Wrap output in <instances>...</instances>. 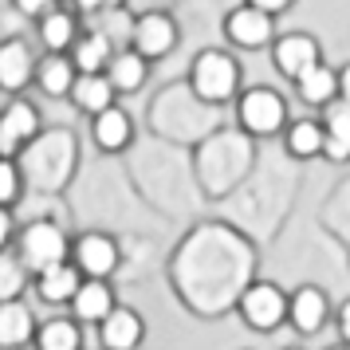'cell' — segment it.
I'll list each match as a JSON object with an SVG mask.
<instances>
[{"mask_svg": "<svg viewBox=\"0 0 350 350\" xmlns=\"http://www.w3.org/2000/svg\"><path fill=\"white\" fill-rule=\"evenodd\" d=\"M256 240L228 221H197L174 244L165 280L177 303L197 319H221L237 311L244 287L256 280Z\"/></svg>", "mask_w": 350, "mask_h": 350, "instance_id": "obj_1", "label": "cell"}, {"mask_svg": "<svg viewBox=\"0 0 350 350\" xmlns=\"http://www.w3.org/2000/svg\"><path fill=\"white\" fill-rule=\"evenodd\" d=\"M256 174V142L244 130H213L193 150V177L205 201H228Z\"/></svg>", "mask_w": 350, "mask_h": 350, "instance_id": "obj_2", "label": "cell"}, {"mask_svg": "<svg viewBox=\"0 0 350 350\" xmlns=\"http://www.w3.org/2000/svg\"><path fill=\"white\" fill-rule=\"evenodd\" d=\"M20 174L24 189L36 197H59L71 189L79 174V138L71 126H44V134L20 150Z\"/></svg>", "mask_w": 350, "mask_h": 350, "instance_id": "obj_3", "label": "cell"}, {"mask_svg": "<svg viewBox=\"0 0 350 350\" xmlns=\"http://www.w3.org/2000/svg\"><path fill=\"white\" fill-rule=\"evenodd\" d=\"M217 107H208V103H201V98L189 91V83L185 87H174V91H165V95L154 98V107H150V126H154V134L158 138H165V142L174 146H201L217 130Z\"/></svg>", "mask_w": 350, "mask_h": 350, "instance_id": "obj_4", "label": "cell"}, {"mask_svg": "<svg viewBox=\"0 0 350 350\" xmlns=\"http://www.w3.org/2000/svg\"><path fill=\"white\" fill-rule=\"evenodd\" d=\"M12 252L20 256V264L32 275H40V271L71 260V232L55 217H28V221H20L16 248Z\"/></svg>", "mask_w": 350, "mask_h": 350, "instance_id": "obj_5", "label": "cell"}, {"mask_svg": "<svg viewBox=\"0 0 350 350\" xmlns=\"http://www.w3.org/2000/svg\"><path fill=\"white\" fill-rule=\"evenodd\" d=\"M240 64H237V55H228L224 48H205V51H197L193 55V64H189V91L201 103H208V107H217L221 111L224 103H237L240 98Z\"/></svg>", "mask_w": 350, "mask_h": 350, "instance_id": "obj_6", "label": "cell"}, {"mask_svg": "<svg viewBox=\"0 0 350 350\" xmlns=\"http://www.w3.org/2000/svg\"><path fill=\"white\" fill-rule=\"evenodd\" d=\"M291 122L287 114V98L275 91V87H244L237 98V130H244L252 142H264V138H280Z\"/></svg>", "mask_w": 350, "mask_h": 350, "instance_id": "obj_7", "label": "cell"}, {"mask_svg": "<svg viewBox=\"0 0 350 350\" xmlns=\"http://www.w3.org/2000/svg\"><path fill=\"white\" fill-rule=\"evenodd\" d=\"M71 264L83 271V280H118L126 252L122 237H114L111 228H83L71 237Z\"/></svg>", "mask_w": 350, "mask_h": 350, "instance_id": "obj_8", "label": "cell"}, {"mask_svg": "<svg viewBox=\"0 0 350 350\" xmlns=\"http://www.w3.org/2000/svg\"><path fill=\"white\" fill-rule=\"evenodd\" d=\"M287 307H291V291L275 280H260L256 275L252 284L244 287V295L237 303L240 323L252 334H275L287 323Z\"/></svg>", "mask_w": 350, "mask_h": 350, "instance_id": "obj_9", "label": "cell"}, {"mask_svg": "<svg viewBox=\"0 0 350 350\" xmlns=\"http://www.w3.org/2000/svg\"><path fill=\"white\" fill-rule=\"evenodd\" d=\"M334 323V303L323 284H299L291 287V307H287V327L299 338H315Z\"/></svg>", "mask_w": 350, "mask_h": 350, "instance_id": "obj_10", "label": "cell"}, {"mask_svg": "<svg viewBox=\"0 0 350 350\" xmlns=\"http://www.w3.org/2000/svg\"><path fill=\"white\" fill-rule=\"evenodd\" d=\"M40 134H44V118L36 103L16 95L0 107V158H20V150L36 142Z\"/></svg>", "mask_w": 350, "mask_h": 350, "instance_id": "obj_11", "label": "cell"}, {"mask_svg": "<svg viewBox=\"0 0 350 350\" xmlns=\"http://www.w3.org/2000/svg\"><path fill=\"white\" fill-rule=\"evenodd\" d=\"M177 40H181V32H177V20L170 12H142V16H134L130 48L138 51L142 59H150V64L165 59L177 48Z\"/></svg>", "mask_w": 350, "mask_h": 350, "instance_id": "obj_12", "label": "cell"}, {"mask_svg": "<svg viewBox=\"0 0 350 350\" xmlns=\"http://www.w3.org/2000/svg\"><path fill=\"white\" fill-rule=\"evenodd\" d=\"M224 40L240 51H260L275 44V16L260 12L252 4H237L224 16Z\"/></svg>", "mask_w": 350, "mask_h": 350, "instance_id": "obj_13", "label": "cell"}, {"mask_svg": "<svg viewBox=\"0 0 350 350\" xmlns=\"http://www.w3.org/2000/svg\"><path fill=\"white\" fill-rule=\"evenodd\" d=\"M319 64H323V48H319L315 36H307V32L275 36V44H271V67H275L287 83L303 79V75Z\"/></svg>", "mask_w": 350, "mask_h": 350, "instance_id": "obj_14", "label": "cell"}, {"mask_svg": "<svg viewBox=\"0 0 350 350\" xmlns=\"http://www.w3.org/2000/svg\"><path fill=\"white\" fill-rule=\"evenodd\" d=\"M36 67L40 55L32 51V44L24 36H4L0 40V91L16 98L20 91H28L36 83Z\"/></svg>", "mask_w": 350, "mask_h": 350, "instance_id": "obj_15", "label": "cell"}, {"mask_svg": "<svg viewBox=\"0 0 350 350\" xmlns=\"http://www.w3.org/2000/svg\"><path fill=\"white\" fill-rule=\"evenodd\" d=\"M95 331H98V350H138L146 342V331L150 327H146V319L138 307L118 303L114 315H107Z\"/></svg>", "mask_w": 350, "mask_h": 350, "instance_id": "obj_16", "label": "cell"}, {"mask_svg": "<svg viewBox=\"0 0 350 350\" xmlns=\"http://www.w3.org/2000/svg\"><path fill=\"white\" fill-rule=\"evenodd\" d=\"M91 142H95L98 154L107 158H118L134 146V118H130L126 107H111L91 118Z\"/></svg>", "mask_w": 350, "mask_h": 350, "instance_id": "obj_17", "label": "cell"}, {"mask_svg": "<svg viewBox=\"0 0 350 350\" xmlns=\"http://www.w3.org/2000/svg\"><path fill=\"white\" fill-rule=\"evenodd\" d=\"M114 307H118V291H114L111 280H83L79 295L67 307V315L83 323V327H98L107 315H114Z\"/></svg>", "mask_w": 350, "mask_h": 350, "instance_id": "obj_18", "label": "cell"}, {"mask_svg": "<svg viewBox=\"0 0 350 350\" xmlns=\"http://www.w3.org/2000/svg\"><path fill=\"white\" fill-rule=\"evenodd\" d=\"M79 287H83V271L75 268L71 260L32 275V295L44 303V307H71V299L79 295Z\"/></svg>", "mask_w": 350, "mask_h": 350, "instance_id": "obj_19", "label": "cell"}, {"mask_svg": "<svg viewBox=\"0 0 350 350\" xmlns=\"http://www.w3.org/2000/svg\"><path fill=\"white\" fill-rule=\"evenodd\" d=\"M327 150V126L323 118H291L284 130V154L291 161H311V158H323Z\"/></svg>", "mask_w": 350, "mask_h": 350, "instance_id": "obj_20", "label": "cell"}, {"mask_svg": "<svg viewBox=\"0 0 350 350\" xmlns=\"http://www.w3.org/2000/svg\"><path fill=\"white\" fill-rule=\"evenodd\" d=\"M36 311L24 299L16 303H0V350H24L36 342Z\"/></svg>", "mask_w": 350, "mask_h": 350, "instance_id": "obj_21", "label": "cell"}, {"mask_svg": "<svg viewBox=\"0 0 350 350\" xmlns=\"http://www.w3.org/2000/svg\"><path fill=\"white\" fill-rule=\"evenodd\" d=\"M36 32H40V44H44L48 55H71V48L79 44L83 28H79V20H75V12L55 8V12H48L36 24Z\"/></svg>", "mask_w": 350, "mask_h": 350, "instance_id": "obj_22", "label": "cell"}, {"mask_svg": "<svg viewBox=\"0 0 350 350\" xmlns=\"http://www.w3.org/2000/svg\"><path fill=\"white\" fill-rule=\"evenodd\" d=\"M114 51H118V44H114L111 36L103 32V28H91V32H83L79 44L71 48V59L79 67V75H107Z\"/></svg>", "mask_w": 350, "mask_h": 350, "instance_id": "obj_23", "label": "cell"}, {"mask_svg": "<svg viewBox=\"0 0 350 350\" xmlns=\"http://www.w3.org/2000/svg\"><path fill=\"white\" fill-rule=\"evenodd\" d=\"M79 79V67L71 55H40L36 67V87L48 98H71V87Z\"/></svg>", "mask_w": 350, "mask_h": 350, "instance_id": "obj_24", "label": "cell"}, {"mask_svg": "<svg viewBox=\"0 0 350 350\" xmlns=\"http://www.w3.org/2000/svg\"><path fill=\"white\" fill-rule=\"evenodd\" d=\"M71 107L87 118H95V114L118 107V91L111 87L107 75H79L75 87H71Z\"/></svg>", "mask_w": 350, "mask_h": 350, "instance_id": "obj_25", "label": "cell"}, {"mask_svg": "<svg viewBox=\"0 0 350 350\" xmlns=\"http://www.w3.org/2000/svg\"><path fill=\"white\" fill-rule=\"evenodd\" d=\"M107 79L118 95H138L150 79V59H142L134 48H118L111 67H107Z\"/></svg>", "mask_w": 350, "mask_h": 350, "instance_id": "obj_26", "label": "cell"}, {"mask_svg": "<svg viewBox=\"0 0 350 350\" xmlns=\"http://www.w3.org/2000/svg\"><path fill=\"white\" fill-rule=\"evenodd\" d=\"M295 95L307 103V107H315V111H327L338 103V71L331 64H319L311 67L303 79H295Z\"/></svg>", "mask_w": 350, "mask_h": 350, "instance_id": "obj_27", "label": "cell"}, {"mask_svg": "<svg viewBox=\"0 0 350 350\" xmlns=\"http://www.w3.org/2000/svg\"><path fill=\"white\" fill-rule=\"evenodd\" d=\"M32 350H87L83 342V323H75L71 315H51L40 323Z\"/></svg>", "mask_w": 350, "mask_h": 350, "instance_id": "obj_28", "label": "cell"}, {"mask_svg": "<svg viewBox=\"0 0 350 350\" xmlns=\"http://www.w3.org/2000/svg\"><path fill=\"white\" fill-rule=\"evenodd\" d=\"M323 126H327V150L323 158L334 161V165H347L350 161V103H334L323 111Z\"/></svg>", "mask_w": 350, "mask_h": 350, "instance_id": "obj_29", "label": "cell"}, {"mask_svg": "<svg viewBox=\"0 0 350 350\" xmlns=\"http://www.w3.org/2000/svg\"><path fill=\"white\" fill-rule=\"evenodd\" d=\"M32 287V271L20 264L16 252H0V303L24 299V291Z\"/></svg>", "mask_w": 350, "mask_h": 350, "instance_id": "obj_30", "label": "cell"}, {"mask_svg": "<svg viewBox=\"0 0 350 350\" xmlns=\"http://www.w3.org/2000/svg\"><path fill=\"white\" fill-rule=\"evenodd\" d=\"M24 174H20L16 158H0V208H16L24 197Z\"/></svg>", "mask_w": 350, "mask_h": 350, "instance_id": "obj_31", "label": "cell"}, {"mask_svg": "<svg viewBox=\"0 0 350 350\" xmlns=\"http://www.w3.org/2000/svg\"><path fill=\"white\" fill-rule=\"evenodd\" d=\"M12 8H16V16L36 20V24H40L48 12H55V8H59V0H12Z\"/></svg>", "mask_w": 350, "mask_h": 350, "instance_id": "obj_32", "label": "cell"}, {"mask_svg": "<svg viewBox=\"0 0 350 350\" xmlns=\"http://www.w3.org/2000/svg\"><path fill=\"white\" fill-rule=\"evenodd\" d=\"M16 232H20V221L12 208H0V252H12L16 248Z\"/></svg>", "mask_w": 350, "mask_h": 350, "instance_id": "obj_33", "label": "cell"}, {"mask_svg": "<svg viewBox=\"0 0 350 350\" xmlns=\"http://www.w3.org/2000/svg\"><path fill=\"white\" fill-rule=\"evenodd\" d=\"M334 327H338V342L350 347V295L334 307Z\"/></svg>", "mask_w": 350, "mask_h": 350, "instance_id": "obj_34", "label": "cell"}, {"mask_svg": "<svg viewBox=\"0 0 350 350\" xmlns=\"http://www.w3.org/2000/svg\"><path fill=\"white\" fill-rule=\"evenodd\" d=\"M244 4H252V8H260V12H268V16H280V12H287L295 0H244Z\"/></svg>", "mask_w": 350, "mask_h": 350, "instance_id": "obj_35", "label": "cell"}, {"mask_svg": "<svg viewBox=\"0 0 350 350\" xmlns=\"http://www.w3.org/2000/svg\"><path fill=\"white\" fill-rule=\"evenodd\" d=\"M67 4H71L75 12H103L111 0H67Z\"/></svg>", "mask_w": 350, "mask_h": 350, "instance_id": "obj_36", "label": "cell"}, {"mask_svg": "<svg viewBox=\"0 0 350 350\" xmlns=\"http://www.w3.org/2000/svg\"><path fill=\"white\" fill-rule=\"evenodd\" d=\"M338 98H342V103H350V64L338 67Z\"/></svg>", "mask_w": 350, "mask_h": 350, "instance_id": "obj_37", "label": "cell"}, {"mask_svg": "<svg viewBox=\"0 0 350 350\" xmlns=\"http://www.w3.org/2000/svg\"><path fill=\"white\" fill-rule=\"evenodd\" d=\"M323 350H350V347H342V342H334V347H323Z\"/></svg>", "mask_w": 350, "mask_h": 350, "instance_id": "obj_38", "label": "cell"}, {"mask_svg": "<svg viewBox=\"0 0 350 350\" xmlns=\"http://www.w3.org/2000/svg\"><path fill=\"white\" fill-rule=\"evenodd\" d=\"M284 350H307V347H284Z\"/></svg>", "mask_w": 350, "mask_h": 350, "instance_id": "obj_39", "label": "cell"}]
</instances>
